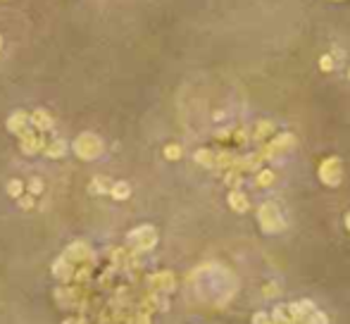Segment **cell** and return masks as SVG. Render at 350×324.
<instances>
[{
    "instance_id": "1",
    "label": "cell",
    "mask_w": 350,
    "mask_h": 324,
    "mask_svg": "<svg viewBox=\"0 0 350 324\" xmlns=\"http://www.w3.org/2000/svg\"><path fill=\"white\" fill-rule=\"evenodd\" d=\"M258 219H260L262 231H267V234H279V231H284V227H286V219H284L277 203H264V205H260Z\"/></svg>"
},
{
    "instance_id": "2",
    "label": "cell",
    "mask_w": 350,
    "mask_h": 324,
    "mask_svg": "<svg viewBox=\"0 0 350 324\" xmlns=\"http://www.w3.org/2000/svg\"><path fill=\"white\" fill-rule=\"evenodd\" d=\"M343 179V167L338 158H327L319 164V181L327 184V186H338Z\"/></svg>"
},
{
    "instance_id": "3",
    "label": "cell",
    "mask_w": 350,
    "mask_h": 324,
    "mask_svg": "<svg viewBox=\"0 0 350 324\" xmlns=\"http://www.w3.org/2000/svg\"><path fill=\"white\" fill-rule=\"evenodd\" d=\"M76 153L84 158V160H91V158H98L100 155V150H103V143H100V139L98 136H93V134H84V136H79L76 139Z\"/></svg>"
},
{
    "instance_id": "4",
    "label": "cell",
    "mask_w": 350,
    "mask_h": 324,
    "mask_svg": "<svg viewBox=\"0 0 350 324\" xmlns=\"http://www.w3.org/2000/svg\"><path fill=\"white\" fill-rule=\"evenodd\" d=\"M129 243L133 248H138V251H150L157 243V231L153 227H141V229H136V231L129 234Z\"/></svg>"
},
{
    "instance_id": "5",
    "label": "cell",
    "mask_w": 350,
    "mask_h": 324,
    "mask_svg": "<svg viewBox=\"0 0 350 324\" xmlns=\"http://www.w3.org/2000/svg\"><path fill=\"white\" fill-rule=\"evenodd\" d=\"M150 286L155 288V291H160V293H169L172 288L176 286L174 274L172 272H157V274H153L150 277Z\"/></svg>"
},
{
    "instance_id": "6",
    "label": "cell",
    "mask_w": 350,
    "mask_h": 324,
    "mask_svg": "<svg viewBox=\"0 0 350 324\" xmlns=\"http://www.w3.org/2000/svg\"><path fill=\"white\" fill-rule=\"evenodd\" d=\"M67 260H69V262H91L93 253L88 251L84 243H74L72 248L67 251Z\"/></svg>"
},
{
    "instance_id": "7",
    "label": "cell",
    "mask_w": 350,
    "mask_h": 324,
    "mask_svg": "<svg viewBox=\"0 0 350 324\" xmlns=\"http://www.w3.org/2000/svg\"><path fill=\"white\" fill-rule=\"evenodd\" d=\"M229 205H231V210H236V212H248L250 200L245 198V193H241L239 188H234V191L229 193Z\"/></svg>"
},
{
    "instance_id": "8",
    "label": "cell",
    "mask_w": 350,
    "mask_h": 324,
    "mask_svg": "<svg viewBox=\"0 0 350 324\" xmlns=\"http://www.w3.org/2000/svg\"><path fill=\"white\" fill-rule=\"evenodd\" d=\"M53 274H55L60 281H69V279H72V274H74L72 262H69V260H57V265L53 267Z\"/></svg>"
},
{
    "instance_id": "9",
    "label": "cell",
    "mask_w": 350,
    "mask_h": 324,
    "mask_svg": "<svg viewBox=\"0 0 350 324\" xmlns=\"http://www.w3.org/2000/svg\"><path fill=\"white\" fill-rule=\"evenodd\" d=\"M129 193H131V188H129V184H127V181H117V184L112 186V196H114L117 200L129 198Z\"/></svg>"
},
{
    "instance_id": "10",
    "label": "cell",
    "mask_w": 350,
    "mask_h": 324,
    "mask_svg": "<svg viewBox=\"0 0 350 324\" xmlns=\"http://www.w3.org/2000/svg\"><path fill=\"white\" fill-rule=\"evenodd\" d=\"M196 160L200 162V164H205V167H215V164H217V155H212L210 150H198V153H196Z\"/></svg>"
},
{
    "instance_id": "11",
    "label": "cell",
    "mask_w": 350,
    "mask_h": 324,
    "mask_svg": "<svg viewBox=\"0 0 350 324\" xmlns=\"http://www.w3.org/2000/svg\"><path fill=\"white\" fill-rule=\"evenodd\" d=\"M255 184L262 186V188L269 186V184H274V172H272V169H260L258 177H255Z\"/></svg>"
},
{
    "instance_id": "12",
    "label": "cell",
    "mask_w": 350,
    "mask_h": 324,
    "mask_svg": "<svg viewBox=\"0 0 350 324\" xmlns=\"http://www.w3.org/2000/svg\"><path fill=\"white\" fill-rule=\"evenodd\" d=\"M24 150H26V153H36L38 148H41V145H43V141H41V139H38V136H31V134H26V136H24Z\"/></svg>"
},
{
    "instance_id": "13",
    "label": "cell",
    "mask_w": 350,
    "mask_h": 324,
    "mask_svg": "<svg viewBox=\"0 0 350 324\" xmlns=\"http://www.w3.org/2000/svg\"><path fill=\"white\" fill-rule=\"evenodd\" d=\"M272 129H274V124H272V122L262 119V122L258 124V129H255V139H258V141L267 139V134H272Z\"/></svg>"
},
{
    "instance_id": "14",
    "label": "cell",
    "mask_w": 350,
    "mask_h": 324,
    "mask_svg": "<svg viewBox=\"0 0 350 324\" xmlns=\"http://www.w3.org/2000/svg\"><path fill=\"white\" fill-rule=\"evenodd\" d=\"M24 122H26V115H22V112H17V115H12V119H10V131H24Z\"/></svg>"
},
{
    "instance_id": "15",
    "label": "cell",
    "mask_w": 350,
    "mask_h": 324,
    "mask_svg": "<svg viewBox=\"0 0 350 324\" xmlns=\"http://www.w3.org/2000/svg\"><path fill=\"white\" fill-rule=\"evenodd\" d=\"M333 67H336V60H333V55H322V57H319V69H322V72H331Z\"/></svg>"
},
{
    "instance_id": "16",
    "label": "cell",
    "mask_w": 350,
    "mask_h": 324,
    "mask_svg": "<svg viewBox=\"0 0 350 324\" xmlns=\"http://www.w3.org/2000/svg\"><path fill=\"white\" fill-rule=\"evenodd\" d=\"M165 158H167V160H179V158H181V148H179L176 143L167 145V148H165Z\"/></svg>"
},
{
    "instance_id": "17",
    "label": "cell",
    "mask_w": 350,
    "mask_h": 324,
    "mask_svg": "<svg viewBox=\"0 0 350 324\" xmlns=\"http://www.w3.org/2000/svg\"><path fill=\"white\" fill-rule=\"evenodd\" d=\"M34 124H38L41 129H48L53 122H50V117H48L45 112H36V115H34Z\"/></svg>"
},
{
    "instance_id": "18",
    "label": "cell",
    "mask_w": 350,
    "mask_h": 324,
    "mask_svg": "<svg viewBox=\"0 0 350 324\" xmlns=\"http://www.w3.org/2000/svg\"><path fill=\"white\" fill-rule=\"evenodd\" d=\"M307 324H329V320H327V315H324V312L314 310L312 315H310V320H307Z\"/></svg>"
},
{
    "instance_id": "19",
    "label": "cell",
    "mask_w": 350,
    "mask_h": 324,
    "mask_svg": "<svg viewBox=\"0 0 350 324\" xmlns=\"http://www.w3.org/2000/svg\"><path fill=\"white\" fill-rule=\"evenodd\" d=\"M62 153H65V143H62V141H55V143L48 148V155H50V158H60Z\"/></svg>"
},
{
    "instance_id": "20",
    "label": "cell",
    "mask_w": 350,
    "mask_h": 324,
    "mask_svg": "<svg viewBox=\"0 0 350 324\" xmlns=\"http://www.w3.org/2000/svg\"><path fill=\"white\" fill-rule=\"evenodd\" d=\"M127 324H150V315H146V312H138V315H133Z\"/></svg>"
},
{
    "instance_id": "21",
    "label": "cell",
    "mask_w": 350,
    "mask_h": 324,
    "mask_svg": "<svg viewBox=\"0 0 350 324\" xmlns=\"http://www.w3.org/2000/svg\"><path fill=\"white\" fill-rule=\"evenodd\" d=\"M7 193H10V196H19V193H22V181L19 179L10 181V184H7Z\"/></svg>"
},
{
    "instance_id": "22",
    "label": "cell",
    "mask_w": 350,
    "mask_h": 324,
    "mask_svg": "<svg viewBox=\"0 0 350 324\" xmlns=\"http://www.w3.org/2000/svg\"><path fill=\"white\" fill-rule=\"evenodd\" d=\"M226 184H229V186H239V184H241V172H239V169H236V172L231 169V172L226 174Z\"/></svg>"
},
{
    "instance_id": "23",
    "label": "cell",
    "mask_w": 350,
    "mask_h": 324,
    "mask_svg": "<svg viewBox=\"0 0 350 324\" xmlns=\"http://www.w3.org/2000/svg\"><path fill=\"white\" fill-rule=\"evenodd\" d=\"M88 274H91V267H88V265H86V267H84V270H79V274H76V277H74V281H79V284H84V281H86V279H88Z\"/></svg>"
},
{
    "instance_id": "24",
    "label": "cell",
    "mask_w": 350,
    "mask_h": 324,
    "mask_svg": "<svg viewBox=\"0 0 350 324\" xmlns=\"http://www.w3.org/2000/svg\"><path fill=\"white\" fill-rule=\"evenodd\" d=\"M253 324H272V320L267 317V312H258V315L253 317Z\"/></svg>"
},
{
    "instance_id": "25",
    "label": "cell",
    "mask_w": 350,
    "mask_h": 324,
    "mask_svg": "<svg viewBox=\"0 0 350 324\" xmlns=\"http://www.w3.org/2000/svg\"><path fill=\"white\" fill-rule=\"evenodd\" d=\"M41 188H43V186H41V181L31 179V184H29V191H31V193H41Z\"/></svg>"
},
{
    "instance_id": "26",
    "label": "cell",
    "mask_w": 350,
    "mask_h": 324,
    "mask_svg": "<svg viewBox=\"0 0 350 324\" xmlns=\"http://www.w3.org/2000/svg\"><path fill=\"white\" fill-rule=\"evenodd\" d=\"M22 205H24V208H31V205H34V200H31V198H24V200H22Z\"/></svg>"
},
{
    "instance_id": "27",
    "label": "cell",
    "mask_w": 350,
    "mask_h": 324,
    "mask_svg": "<svg viewBox=\"0 0 350 324\" xmlns=\"http://www.w3.org/2000/svg\"><path fill=\"white\" fill-rule=\"evenodd\" d=\"M346 227H348V231H350V212L346 215Z\"/></svg>"
},
{
    "instance_id": "28",
    "label": "cell",
    "mask_w": 350,
    "mask_h": 324,
    "mask_svg": "<svg viewBox=\"0 0 350 324\" xmlns=\"http://www.w3.org/2000/svg\"><path fill=\"white\" fill-rule=\"evenodd\" d=\"M348 79H350V69H348Z\"/></svg>"
}]
</instances>
